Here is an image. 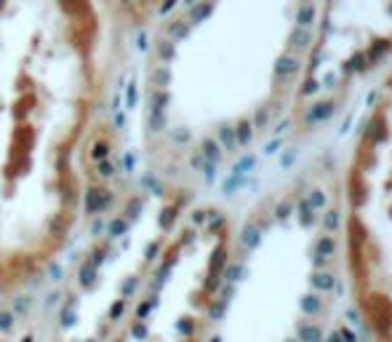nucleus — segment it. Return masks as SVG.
Returning a JSON list of instances; mask_svg holds the SVG:
<instances>
[{
	"instance_id": "nucleus-1",
	"label": "nucleus",
	"mask_w": 392,
	"mask_h": 342,
	"mask_svg": "<svg viewBox=\"0 0 392 342\" xmlns=\"http://www.w3.org/2000/svg\"><path fill=\"white\" fill-rule=\"evenodd\" d=\"M107 73L99 0H0V291L40 278L75 238Z\"/></svg>"
}]
</instances>
